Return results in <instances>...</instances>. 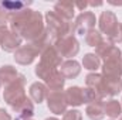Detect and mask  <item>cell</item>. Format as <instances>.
I'll list each match as a JSON object with an SVG mask.
<instances>
[{"label": "cell", "instance_id": "6da1fadb", "mask_svg": "<svg viewBox=\"0 0 122 120\" xmlns=\"http://www.w3.org/2000/svg\"><path fill=\"white\" fill-rule=\"evenodd\" d=\"M9 23H10V30L14 31L20 38H24L30 42L40 38L46 31L43 16L38 11L31 10L29 7L14 14H10Z\"/></svg>", "mask_w": 122, "mask_h": 120}, {"label": "cell", "instance_id": "7a4b0ae2", "mask_svg": "<svg viewBox=\"0 0 122 120\" xmlns=\"http://www.w3.org/2000/svg\"><path fill=\"white\" fill-rule=\"evenodd\" d=\"M61 64H62L61 55L57 52V50L54 48L53 44H48L40 54V62L36 65L34 74L40 79L46 81L54 71H57L60 68Z\"/></svg>", "mask_w": 122, "mask_h": 120}, {"label": "cell", "instance_id": "3957f363", "mask_svg": "<svg viewBox=\"0 0 122 120\" xmlns=\"http://www.w3.org/2000/svg\"><path fill=\"white\" fill-rule=\"evenodd\" d=\"M99 32L105 34L107 40L112 44L122 42V24L118 21L115 13L112 11H102L98 18Z\"/></svg>", "mask_w": 122, "mask_h": 120}, {"label": "cell", "instance_id": "277c9868", "mask_svg": "<svg viewBox=\"0 0 122 120\" xmlns=\"http://www.w3.org/2000/svg\"><path fill=\"white\" fill-rule=\"evenodd\" d=\"M46 30L54 42L65 35H74V23L62 20L54 11H47L46 13Z\"/></svg>", "mask_w": 122, "mask_h": 120}, {"label": "cell", "instance_id": "5b68a950", "mask_svg": "<svg viewBox=\"0 0 122 120\" xmlns=\"http://www.w3.org/2000/svg\"><path fill=\"white\" fill-rule=\"evenodd\" d=\"M24 88H26V76L21 75V74H19V76H17L11 83H9V85L4 88L3 99H4V102H6L13 110L27 99V95H26V92H24Z\"/></svg>", "mask_w": 122, "mask_h": 120}, {"label": "cell", "instance_id": "8992f818", "mask_svg": "<svg viewBox=\"0 0 122 120\" xmlns=\"http://www.w3.org/2000/svg\"><path fill=\"white\" fill-rule=\"evenodd\" d=\"M104 60V64L101 66L104 76H115V78H121L122 76V52L121 50L112 44L108 51L101 57Z\"/></svg>", "mask_w": 122, "mask_h": 120}, {"label": "cell", "instance_id": "52a82bcc", "mask_svg": "<svg viewBox=\"0 0 122 120\" xmlns=\"http://www.w3.org/2000/svg\"><path fill=\"white\" fill-rule=\"evenodd\" d=\"M53 45L57 50V52L61 55V58L72 60V57H75L80 52V42L77 41L74 35H65L60 40L54 41Z\"/></svg>", "mask_w": 122, "mask_h": 120}, {"label": "cell", "instance_id": "ba28073f", "mask_svg": "<svg viewBox=\"0 0 122 120\" xmlns=\"http://www.w3.org/2000/svg\"><path fill=\"white\" fill-rule=\"evenodd\" d=\"M21 40L7 26H0V48L6 52H16L21 47Z\"/></svg>", "mask_w": 122, "mask_h": 120}, {"label": "cell", "instance_id": "9c48e42d", "mask_svg": "<svg viewBox=\"0 0 122 120\" xmlns=\"http://www.w3.org/2000/svg\"><path fill=\"white\" fill-rule=\"evenodd\" d=\"M95 23H97V17H95V14L92 11H82L75 18L74 34H80V35L87 34L90 30L95 28Z\"/></svg>", "mask_w": 122, "mask_h": 120}, {"label": "cell", "instance_id": "30bf717a", "mask_svg": "<svg viewBox=\"0 0 122 120\" xmlns=\"http://www.w3.org/2000/svg\"><path fill=\"white\" fill-rule=\"evenodd\" d=\"M40 50L33 44L29 42L26 45H21L16 52H14V61L20 65H30L33 61L40 55Z\"/></svg>", "mask_w": 122, "mask_h": 120}, {"label": "cell", "instance_id": "8fae6325", "mask_svg": "<svg viewBox=\"0 0 122 120\" xmlns=\"http://www.w3.org/2000/svg\"><path fill=\"white\" fill-rule=\"evenodd\" d=\"M47 106L51 113L54 115H64L67 112V102L62 90H50L47 96Z\"/></svg>", "mask_w": 122, "mask_h": 120}, {"label": "cell", "instance_id": "7c38bea8", "mask_svg": "<svg viewBox=\"0 0 122 120\" xmlns=\"http://www.w3.org/2000/svg\"><path fill=\"white\" fill-rule=\"evenodd\" d=\"M64 96H65V102L68 106L78 107V106L84 105V88L70 86L64 92Z\"/></svg>", "mask_w": 122, "mask_h": 120}, {"label": "cell", "instance_id": "4fadbf2b", "mask_svg": "<svg viewBox=\"0 0 122 120\" xmlns=\"http://www.w3.org/2000/svg\"><path fill=\"white\" fill-rule=\"evenodd\" d=\"M102 81H104V95L105 97L108 96H117L122 90V79L121 78H115V76H104L102 75Z\"/></svg>", "mask_w": 122, "mask_h": 120}, {"label": "cell", "instance_id": "5bb4252c", "mask_svg": "<svg viewBox=\"0 0 122 120\" xmlns=\"http://www.w3.org/2000/svg\"><path fill=\"white\" fill-rule=\"evenodd\" d=\"M58 71L61 72V75L65 79H74V78H77L80 75L81 65H80L78 61H75V60H67L60 65V69Z\"/></svg>", "mask_w": 122, "mask_h": 120}, {"label": "cell", "instance_id": "9a60e30c", "mask_svg": "<svg viewBox=\"0 0 122 120\" xmlns=\"http://www.w3.org/2000/svg\"><path fill=\"white\" fill-rule=\"evenodd\" d=\"M48 88L46 86V83L43 82H34L30 85V89H29V93H30V99L34 102V103H43L47 96H48Z\"/></svg>", "mask_w": 122, "mask_h": 120}, {"label": "cell", "instance_id": "2e32d148", "mask_svg": "<svg viewBox=\"0 0 122 120\" xmlns=\"http://www.w3.org/2000/svg\"><path fill=\"white\" fill-rule=\"evenodd\" d=\"M85 85H87V88L94 90L102 99L105 97V95H104V81H102V75L101 74H97V72L88 74L87 78H85Z\"/></svg>", "mask_w": 122, "mask_h": 120}, {"label": "cell", "instance_id": "e0dca14e", "mask_svg": "<svg viewBox=\"0 0 122 120\" xmlns=\"http://www.w3.org/2000/svg\"><path fill=\"white\" fill-rule=\"evenodd\" d=\"M74 10H75V6H74L72 1H58V3H56L53 11H54L58 17H61L62 20H65V21H72Z\"/></svg>", "mask_w": 122, "mask_h": 120}, {"label": "cell", "instance_id": "ac0fdd59", "mask_svg": "<svg viewBox=\"0 0 122 120\" xmlns=\"http://www.w3.org/2000/svg\"><path fill=\"white\" fill-rule=\"evenodd\" d=\"M44 83L48 88V90H62L64 83H65V78L61 75V72L57 69L44 81Z\"/></svg>", "mask_w": 122, "mask_h": 120}, {"label": "cell", "instance_id": "d6986e66", "mask_svg": "<svg viewBox=\"0 0 122 120\" xmlns=\"http://www.w3.org/2000/svg\"><path fill=\"white\" fill-rule=\"evenodd\" d=\"M104 113L111 117V119H117L122 115V105L121 102L115 100V99H109L107 102H104Z\"/></svg>", "mask_w": 122, "mask_h": 120}, {"label": "cell", "instance_id": "ffe728a7", "mask_svg": "<svg viewBox=\"0 0 122 120\" xmlns=\"http://www.w3.org/2000/svg\"><path fill=\"white\" fill-rule=\"evenodd\" d=\"M85 113H87V116L91 120H102L105 117V113H104V100L102 102H94V103L87 105Z\"/></svg>", "mask_w": 122, "mask_h": 120}, {"label": "cell", "instance_id": "44dd1931", "mask_svg": "<svg viewBox=\"0 0 122 120\" xmlns=\"http://www.w3.org/2000/svg\"><path fill=\"white\" fill-rule=\"evenodd\" d=\"M17 76H19V72H17V69L14 66H11V65H3V66H0V82H1V85L7 86Z\"/></svg>", "mask_w": 122, "mask_h": 120}, {"label": "cell", "instance_id": "7402d4cb", "mask_svg": "<svg viewBox=\"0 0 122 120\" xmlns=\"http://www.w3.org/2000/svg\"><path fill=\"white\" fill-rule=\"evenodd\" d=\"M14 112L19 115L17 117H21V119H31L33 115H34V102L31 99H26L21 105H19Z\"/></svg>", "mask_w": 122, "mask_h": 120}, {"label": "cell", "instance_id": "603a6c76", "mask_svg": "<svg viewBox=\"0 0 122 120\" xmlns=\"http://www.w3.org/2000/svg\"><path fill=\"white\" fill-rule=\"evenodd\" d=\"M82 66L91 72H97V69L101 68V58L97 57L94 52H88L82 58Z\"/></svg>", "mask_w": 122, "mask_h": 120}, {"label": "cell", "instance_id": "cb8c5ba5", "mask_svg": "<svg viewBox=\"0 0 122 120\" xmlns=\"http://www.w3.org/2000/svg\"><path fill=\"white\" fill-rule=\"evenodd\" d=\"M30 4H31L30 1H29V3H24V1H1V6L6 9V11L9 13V16L17 13V11H20V10L27 9Z\"/></svg>", "mask_w": 122, "mask_h": 120}, {"label": "cell", "instance_id": "d4e9b609", "mask_svg": "<svg viewBox=\"0 0 122 120\" xmlns=\"http://www.w3.org/2000/svg\"><path fill=\"white\" fill-rule=\"evenodd\" d=\"M102 40H104V38H102V34L98 30H95V28H94V30H90L85 34V42H87V45H90V47H98Z\"/></svg>", "mask_w": 122, "mask_h": 120}, {"label": "cell", "instance_id": "484cf974", "mask_svg": "<svg viewBox=\"0 0 122 120\" xmlns=\"http://www.w3.org/2000/svg\"><path fill=\"white\" fill-rule=\"evenodd\" d=\"M104 99L101 96H98L94 90H91L90 88H84V103L85 105H90L94 102H102Z\"/></svg>", "mask_w": 122, "mask_h": 120}, {"label": "cell", "instance_id": "4316f807", "mask_svg": "<svg viewBox=\"0 0 122 120\" xmlns=\"http://www.w3.org/2000/svg\"><path fill=\"white\" fill-rule=\"evenodd\" d=\"M62 120H82V113L77 109H71L67 110L62 115Z\"/></svg>", "mask_w": 122, "mask_h": 120}, {"label": "cell", "instance_id": "83f0119b", "mask_svg": "<svg viewBox=\"0 0 122 120\" xmlns=\"http://www.w3.org/2000/svg\"><path fill=\"white\" fill-rule=\"evenodd\" d=\"M9 18H10V16H9V13L6 11V9L1 6V3H0V26H6V23L9 21Z\"/></svg>", "mask_w": 122, "mask_h": 120}, {"label": "cell", "instance_id": "f1b7e54d", "mask_svg": "<svg viewBox=\"0 0 122 120\" xmlns=\"http://www.w3.org/2000/svg\"><path fill=\"white\" fill-rule=\"evenodd\" d=\"M0 120H11V116L4 109H0Z\"/></svg>", "mask_w": 122, "mask_h": 120}, {"label": "cell", "instance_id": "f546056e", "mask_svg": "<svg viewBox=\"0 0 122 120\" xmlns=\"http://www.w3.org/2000/svg\"><path fill=\"white\" fill-rule=\"evenodd\" d=\"M74 6H75V7H78L81 11H84V10L88 7V1H84V3H82V1H78V3H74Z\"/></svg>", "mask_w": 122, "mask_h": 120}, {"label": "cell", "instance_id": "4dcf8cb0", "mask_svg": "<svg viewBox=\"0 0 122 120\" xmlns=\"http://www.w3.org/2000/svg\"><path fill=\"white\" fill-rule=\"evenodd\" d=\"M88 6H92V7H99V6H102V1H90L88 3Z\"/></svg>", "mask_w": 122, "mask_h": 120}, {"label": "cell", "instance_id": "1f68e13d", "mask_svg": "<svg viewBox=\"0 0 122 120\" xmlns=\"http://www.w3.org/2000/svg\"><path fill=\"white\" fill-rule=\"evenodd\" d=\"M14 120H33V119H21V117H16Z\"/></svg>", "mask_w": 122, "mask_h": 120}, {"label": "cell", "instance_id": "d6a6232c", "mask_svg": "<svg viewBox=\"0 0 122 120\" xmlns=\"http://www.w3.org/2000/svg\"><path fill=\"white\" fill-rule=\"evenodd\" d=\"M46 120H58V119H57V117H47Z\"/></svg>", "mask_w": 122, "mask_h": 120}, {"label": "cell", "instance_id": "836d02e7", "mask_svg": "<svg viewBox=\"0 0 122 120\" xmlns=\"http://www.w3.org/2000/svg\"><path fill=\"white\" fill-rule=\"evenodd\" d=\"M0 88H1V82H0Z\"/></svg>", "mask_w": 122, "mask_h": 120}, {"label": "cell", "instance_id": "e575fe53", "mask_svg": "<svg viewBox=\"0 0 122 120\" xmlns=\"http://www.w3.org/2000/svg\"><path fill=\"white\" fill-rule=\"evenodd\" d=\"M119 120H122V116H121V119H119Z\"/></svg>", "mask_w": 122, "mask_h": 120}]
</instances>
